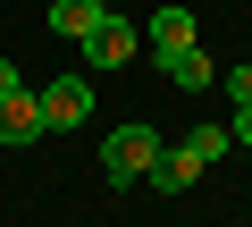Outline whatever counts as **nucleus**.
I'll return each instance as SVG.
<instances>
[{"instance_id":"obj_9","label":"nucleus","mask_w":252,"mask_h":227,"mask_svg":"<svg viewBox=\"0 0 252 227\" xmlns=\"http://www.w3.org/2000/svg\"><path fill=\"white\" fill-rule=\"evenodd\" d=\"M219 84H227V101H235V109H252V67H219Z\"/></svg>"},{"instance_id":"obj_3","label":"nucleus","mask_w":252,"mask_h":227,"mask_svg":"<svg viewBox=\"0 0 252 227\" xmlns=\"http://www.w3.org/2000/svg\"><path fill=\"white\" fill-rule=\"evenodd\" d=\"M84 118H93V76H76V67L51 76L42 84V127H84Z\"/></svg>"},{"instance_id":"obj_5","label":"nucleus","mask_w":252,"mask_h":227,"mask_svg":"<svg viewBox=\"0 0 252 227\" xmlns=\"http://www.w3.org/2000/svg\"><path fill=\"white\" fill-rule=\"evenodd\" d=\"M109 9H101V0H51V9H42V26L59 34V42H93V26H101Z\"/></svg>"},{"instance_id":"obj_10","label":"nucleus","mask_w":252,"mask_h":227,"mask_svg":"<svg viewBox=\"0 0 252 227\" xmlns=\"http://www.w3.org/2000/svg\"><path fill=\"white\" fill-rule=\"evenodd\" d=\"M227 143H244V152H252V109H235V118H227Z\"/></svg>"},{"instance_id":"obj_12","label":"nucleus","mask_w":252,"mask_h":227,"mask_svg":"<svg viewBox=\"0 0 252 227\" xmlns=\"http://www.w3.org/2000/svg\"><path fill=\"white\" fill-rule=\"evenodd\" d=\"M244 202H252V185H244Z\"/></svg>"},{"instance_id":"obj_1","label":"nucleus","mask_w":252,"mask_h":227,"mask_svg":"<svg viewBox=\"0 0 252 227\" xmlns=\"http://www.w3.org/2000/svg\"><path fill=\"white\" fill-rule=\"evenodd\" d=\"M160 160H168V135L143 127V118H126L118 135H101V177H109V185H152Z\"/></svg>"},{"instance_id":"obj_7","label":"nucleus","mask_w":252,"mask_h":227,"mask_svg":"<svg viewBox=\"0 0 252 227\" xmlns=\"http://www.w3.org/2000/svg\"><path fill=\"white\" fill-rule=\"evenodd\" d=\"M202 34H193V9H177V0H168V9H152V51L160 59H177V51H193Z\"/></svg>"},{"instance_id":"obj_11","label":"nucleus","mask_w":252,"mask_h":227,"mask_svg":"<svg viewBox=\"0 0 252 227\" xmlns=\"http://www.w3.org/2000/svg\"><path fill=\"white\" fill-rule=\"evenodd\" d=\"M17 84H26V76H17V59H0V101H9Z\"/></svg>"},{"instance_id":"obj_2","label":"nucleus","mask_w":252,"mask_h":227,"mask_svg":"<svg viewBox=\"0 0 252 227\" xmlns=\"http://www.w3.org/2000/svg\"><path fill=\"white\" fill-rule=\"evenodd\" d=\"M219 160H227V127H193V135L168 143V160L152 168V185H160V194H185V185H202Z\"/></svg>"},{"instance_id":"obj_8","label":"nucleus","mask_w":252,"mask_h":227,"mask_svg":"<svg viewBox=\"0 0 252 227\" xmlns=\"http://www.w3.org/2000/svg\"><path fill=\"white\" fill-rule=\"evenodd\" d=\"M160 67H168V84H177V93H210V84H219V67L202 59V42H193V51H177V59H160Z\"/></svg>"},{"instance_id":"obj_4","label":"nucleus","mask_w":252,"mask_h":227,"mask_svg":"<svg viewBox=\"0 0 252 227\" xmlns=\"http://www.w3.org/2000/svg\"><path fill=\"white\" fill-rule=\"evenodd\" d=\"M51 127H42V93H9V101H0V143H42Z\"/></svg>"},{"instance_id":"obj_6","label":"nucleus","mask_w":252,"mask_h":227,"mask_svg":"<svg viewBox=\"0 0 252 227\" xmlns=\"http://www.w3.org/2000/svg\"><path fill=\"white\" fill-rule=\"evenodd\" d=\"M84 59L93 67H126V59H135V26H126V17H101L93 42H84Z\"/></svg>"}]
</instances>
